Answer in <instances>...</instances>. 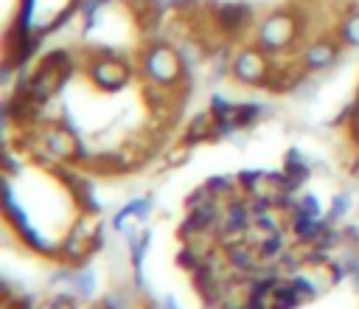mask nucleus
Returning a JSON list of instances; mask_svg holds the SVG:
<instances>
[{"label": "nucleus", "instance_id": "9", "mask_svg": "<svg viewBox=\"0 0 359 309\" xmlns=\"http://www.w3.org/2000/svg\"><path fill=\"white\" fill-rule=\"evenodd\" d=\"M180 140L188 143V146H199V143H213V140H219V129H216V118H213V112H210V110L196 112V115L185 124Z\"/></svg>", "mask_w": 359, "mask_h": 309}, {"label": "nucleus", "instance_id": "11", "mask_svg": "<svg viewBox=\"0 0 359 309\" xmlns=\"http://www.w3.org/2000/svg\"><path fill=\"white\" fill-rule=\"evenodd\" d=\"M70 289L76 292V298H79L81 303H84V301H93L95 292H98V275H95V270H93L90 264L76 267V272H73V278H70Z\"/></svg>", "mask_w": 359, "mask_h": 309}, {"label": "nucleus", "instance_id": "20", "mask_svg": "<svg viewBox=\"0 0 359 309\" xmlns=\"http://www.w3.org/2000/svg\"><path fill=\"white\" fill-rule=\"evenodd\" d=\"M163 3L180 14H194L196 8H202V0H163Z\"/></svg>", "mask_w": 359, "mask_h": 309}, {"label": "nucleus", "instance_id": "6", "mask_svg": "<svg viewBox=\"0 0 359 309\" xmlns=\"http://www.w3.org/2000/svg\"><path fill=\"white\" fill-rule=\"evenodd\" d=\"M342 51H345V45L339 42V37L337 34H320V37H314V39H309L303 48H300V65L309 70V73H325V70H331L334 65H339V59H342Z\"/></svg>", "mask_w": 359, "mask_h": 309}, {"label": "nucleus", "instance_id": "17", "mask_svg": "<svg viewBox=\"0 0 359 309\" xmlns=\"http://www.w3.org/2000/svg\"><path fill=\"white\" fill-rule=\"evenodd\" d=\"M351 208H353V194L348 191V188H339L334 197H331V205H328V211H325V216L331 219V222H342L348 213H351Z\"/></svg>", "mask_w": 359, "mask_h": 309}, {"label": "nucleus", "instance_id": "1", "mask_svg": "<svg viewBox=\"0 0 359 309\" xmlns=\"http://www.w3.org/2000/svg\"><path fill=\"white\" fill-rule=\"evenodd\" d=\"M137 76L143 81L177 90V87H191V70L182 62V53L177 45L165 42V39H149L140 51H137Z\"/></svg>", "mask_w": 359, "mask_h": 309}, {"label": "nucleus", "instance_id": "19", "mask_svg": "<svg viewBox=\"0 0 359 309\" xmlns=\"http://www.w3.org/2000/svg\"><path fill=\"white\" fill-rule=\"evenodd\" d=\"M191 152H194V146H188V143H177V146H171L168 149V154H165V166L168 169H174V166H180V163H185L188 157H191Z\"/></svg>", "mask_w": 359, "mask_h": 309}, {"label": "nucleus", "instance_id": "18", "mask_svg": "<svg viewBox=\"0 0 359 309\" xmlns=\"http://www.w3.org/2000/svg\"><path fill=\"white\" fill-rule=\"evenodd\" d=\"M202 261H205V256H199L191 244H180V250H177V256H174V264L182 270V272H194L196 267H202Z\"/></svg>", "mask_w": 359, "mask_h": 309}, {"label": "nucleus", "instance_id": "12", "mask_svg": "<svg viewBox=\"0 0 359 309\" xmlns=\"http://www.w3.org/2000/svg\"><path fill=\"white\" fill-rule=\"evenodd\" d=\"M272 115V110L266 107V104H261V101H238L236 104V121H238V129L244 132V129H252V126H258L264 118H269Z\"/></svg>", "mask_w": 359, "mask_h": 309}, {"label": "nucleus", "instance_id": "22", "mask_svg": "<svg viewBox=\"0 0 359 309\" xmlns=\"http://www.w3.org/2000/svg\"><path fill=\"white\" fill-rule=\"evenodd\" d=\"M163 309H185V306H182L174 295H165V298H163Z\"/></svg>", "mask_w": 359, "mask_h": 309}, {"label": "nucleus", "instance_id": "7", "mask_svg": "<svg viewBox=\"0 0 359 309\" xmlns=\"http://www.w3.org/2000/svg\"><path fill=\"white\" fill-rule=\"evenodd\" d=\"M210 22L216 34L222 37H238L252 22V6L247 0H227V3H210Z\"/></svg>", "mask_w": 359, "mask_h": 309}, {"label": "nucleus", "instance_id": "13", "mask_svg": "<svg viewBox=\"0 0 359 309\" xmlns=\"http://www.w3.org/2000/svg\"><path fill=\"white\" fill-rule=\"evenodd\" d=\"M334 34L339 37V42L345 48H356L359 51V6L351 8L348 14H342L334 25Z\"/></svg>", "mask_w": 359, "mask_h": 309}, {"label": "nucleus", "instance_id": "21", "mask_svg": "<svg viewBox=\"0 0 359 309\" xmlns=\"http://www.w3.org/2000/svg\"><path fill=\"white\" fill-rule=\"evenodd\" d=\"M342 233H345V247H359V225L356 222L342 225Z\"/></svg>", "mask_w": 359, "mask_h": 309}, {"label": "nucleus", "instance_id": "4", "mask_svg": "<svg viewBox=\"0 0 359 309\" xmlns=\"http://www.w3.org/2000/svg\"><path fill=\"white\" fill-rule=\"evenodd\" d=\"M39 129V146H42V166L45 163H81L84 157V146L81 138L76 132V126L65 118H53L36 126Z\"/></svg>", "mask_w": 359, "mask_h": 309}, {"label": "nucleus", "instance_id": "14", "mask_svg": "<svg viewBox=\"0 0 359 309\" xmlns=\"http://www.w3.org/2000/svg\"><path fill=\"white\" fill-rule=\"evenodd\" d=\"M202 185H205L216 199H222V202H227V199H233V197L241 194V188H238V183H236V174H233V177H230V174H213V177H208Z\"/></svg>", "mask_w": 359, "mask_h": 309}, {"label": "nucleus", "instance_id": "16", "mask_svg": "<svg viewBox=\"0 0 359 309\" xmlns=\"http://www.w3.org/2000/svg\"><path fill=\"white\" fill-rule=\"evenodd\" d=\"M292 213H300V216H311V219H323L325 216V211H323V205H320V199L314 197V194H297L294 199H292V205H289V211H286V216H292Z\"/></svg>", "mask_w": 359, "mask_h": 309}, {"label": "nucleus", "instance_id": "5", "mask_svg": "<svg viewBox=\"0 0 359 309\" xmlns=\"http://www.w3.org/2000/svg\"><path fill=\"white\" fill-rule=\"evenodd\" d=\"M272 73V56L258 48L255 42L241 45L233 53V65H230V79L241 87H266V79Z\"/></svg>", "mask_w": 359, "mask_h": 309}, {"label": "nucleus", "instance_id": "10", "mask_svg": "<svg viewBox=\"0 0 359 309\" xmlns=\"http://www.w3.org/2000/svg\"><path fill=\"white\" fill-rule=\"evenodd\" d=\"M280 171L292 180V185L300 191V185L311 177V171H314V160L303 152V149H297V146H289L286 149V154H283V163H280Z\"/></svg>", "mask_w": 359, "mask_h": 309}, {"label": "nucleus", "instance_id": "2", "mask_svg": "<svg viewBox=\"0 0 359 309\" xmlns=\"http://www.w3.org/2000/svg\"><path fill=\"white\" fill-rule=\"evenodd\" d=\"M303 31H306V17L297 8H275L255 22L252 42L264 48L269 56H280L300 42Z\"/></svg>", "mask_w": 359, "mask_h": 309}, {"label": "nucleus", "instance_id": "15", "mask_svg": "<svg viewBox=\"0 0 359 309\" xmlns=\"http://www.w3.org/2000/svg\"><path fill=\"white\" fill-rule=\"evenodd\" d=\"M292 242H289V230H275V233H269L261 244H258V256H261V261H278L280 256H283V250L289 247Z\"/></svg>", "mask_w": 359, "mask_h": 309}, {"label": "nucleus", "instance_id": "3", "mask_svg": "<svg viewBox=\"0 0 359 309\" xmlns=\"http://www.w3.org/2000/svg\"><path fill=\"white\" fill-rule=\"evenodd\" d=\"M137 73V65H132L126 56H121L112 48H90L84 56V76L87 81L101 93H121L132 84Z\"/></svg>", "mask_w": 359, "mask_h": 309}, {"label": "nucleus", "instance_id": "8", "mask_svg": "<svg viewBox=\"0 0 359 309\" xmlns=\"http://www.w3.org/2000/svg\"><path fill=\"white\" fill-rule=\"evenodd\" d=\"M151 208H154V197L151 194H143V197H132L129 202H123L115 213H112V230L115 233H123L129 228V222H146L151 216Z\"/></svg>", "mask_w": 359, "mask_h": 309}]
</instances>
